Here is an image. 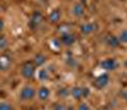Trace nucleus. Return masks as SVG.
<instances>
[{"label": "nucleus", "instance_id": "f257e3e1", "mask_svg": "<svg viewBox=\"0 0 127 110\" xmlns=\"http://www.w3.org/2000/svg\"><path fill=\"white\" fill-rule=\"evenodd\" d=\"M34 96H36V90H34V87L31 86V85L23 86L20 92H19V97H20V100H23V101H29Z\"/></svg>", "mask_w": 127, "mask_h": 110}, {"label": "nucleus", "instance_id": "f03ea898", "mask_svg": "<svg viewBox=\"0 0 127 110\" xmlns=\"http://www.w3.org/2000/svg\"><path fill=\"white\" fill-rule=\"evenodd\" d=\"M20 73H22L23 77L26 79H32L36 73V66L33 62H31V61H27L23 63L22 66V68H20Z\"/></svg>", "mask_w": 127, "mask_h": 110}, {"label": "nucleus", "instance_id": "7ed1b4c3", "mask_svg": "<svg viewBox=\"0 0 127 110\" xmlns=\"http://www.w3.org/2000/svg\"><path fill=\"white\" fill-rule=\"evenodd\" d=\"M70 94L74 99L76 100H80V99H84L89 95V89L88 87H80V86H74L70 90Z\"/></svg>", "mask_w": 127, "mask_h": 110}, {"label": "nucleus", "instance_id": "20e7f679", "mask_svg": "<svg viewBox=\"0 0 127 110\" xmlns=\"http://www.w3.org/2000/svg\"><path fill=\"white\" fill-rule=\"evenodd\" d=\"M42 22H43V15H42L39 12H34L33 14L31 15V19H29L28 25H29V28H31V29L36 30V29L42 24Z\"/></svg>", "mask_w": 127, "mask_h": 110}, {"label": "nucleus", "instance_id": "39448f33", "mask_svg": "<svg viewBox=\"0 0 127 110\" xmlns=\"http://www.w3.org/2000/svg\"><path fill=\"white\" fill-rule=\"evenodd\" d=\"M117 61H116L114 58H105L100 62V67L105 71H113L117 68Z\"/></svg>", "mask_w": 127, "mask_h": 110}, {"label": "nucleus", "instance_id": "423d86ee", "mask_svg": "<svg viewBox=\"0 0 127 110\" xmlns=\"http://www.w3.org/2000/svg\"><path fill=\"white\" fill-rule=\"evenodd\" d=\"M109 82V76L107 73H103V75H99L97 79L94 80V86L97 87V89H103L108 85Z\"/></svg>", "mask_w": 127, "mask_h": 110}, {"label": "nucleus", "instance_id": "0eeeda50", "mask_svg": "<svg viewBox=\"0 0 127 110\" xmlns=\"http://www.w3.org/2000/svg\"><path fill=\"white\" fill-rule=\"evenodd\" d=\"M12 66V58L8 54H0V71H6Z\"/></svg>", "mask_w": 127, "mask_h": 110}, {"label": "nucleus", "instance_id": "6e6552de", "mask_svg": "<svg viewBox=\"0 0 127 110\" xmlns=\"http://www.w3.org/2000/svg\"><path fill=\"white\" fill-rule=\"evenodd\" d=\"M75 41H76L75 36L71 34V33L62 34L61 38H60V42L62 43V44H65V46H71V44H74V43H75Z\"/></svg>", "mask_w": 127, "mask_h": 110}, {"label": "nucleus", "instance_id": "1a4fd4ad", "mask_svg": "<svg viewBox=\"0 0 127 110\" xmlns=\"http://www.w3.org/2000/svg\"><path fill=\"white\" fill-rule=\"evenodd\" d=\"M95 29H97V24L95 23H85V24H83L80 25V32H81V34H90V33H93Z\"/></svg>", "mask_w": 127, "mask_h": 110}, {"label": "nucleus", "instance_id": "9d476101", "mask_svg": "<svg viewBox=\"0 0 127 110\" xmlns=\"http://www.w3.org/2000/svg\"><path fill=\"white\" fill-rule=\"evenodd\" d=\"M37 96H38L39 100H42V101L47 100V99L50 97V90H48V87H46V86H41L39 89L37 90Z\"/></svg>", "mask_w": 127, "mask_h": 110}, {"label": "nucleus", "instance_id": "9b49d317", "mask_svg": "<svg viewBox=\"0 0 127 110\" xmlns=\"http://www.w3.org/2000/svg\"><path fill=\"white\" fill-rule=\"evenodd\" d=\"M61 19V12L59 9H54L52 12L48 14V22L52 24H55V23H59Z\"/></svg>", "mask_w": 127, "mask_h": 110}, {"label": "nucleus", "instance_id": "f8f14e48", "mask_svg": "<svg viewBox=\"0 0 127 110\" xmlns=\"http://www.w3.org/2000/svg\"><path fill=\"white\" fill-rule=\"evenodd\" d=\"M105 43L109 46V47H112V48H116V47H118L120 46V41H118V38L117 37H114V36H107L105 37Z\"/></svg>", "mask_w": 127, "mask_h": 110}, {"label": "nucleus", "instance_id": "ddd939ff", "mask_svg": "<svg viewBox=\"0 0 127 110\" xmlns=\"http://www.w3.org/2000/svg\"><path fill=\"white\" fill-rule=\"evenodd\" d=\"M84 13H85V9H84V5L81 3H78L74 5L72 8V14L75 15V17H83Z\"/></svg>", "mask_w": 127, "mask_h": 110}, {"label": "nucleus", "instance_id": "4468645a", "mask_svg": "<svg viewBox=\"0 0 127 110\" xmlns=\"http://www.w3.org/2000/svg\"><path fill=\"white\" fill-rule=\"evenodd\" d=\"M45 62H46V56H45V54H42V53L36 54V57H34V60H33L34 66H42Z\"/></svg>", "mask_w": 127, "mask_h": 110}, {"label": "nucleus", "instance_id": "2eb2a0df", "mask_svg": "<svg viewBox=\"0 0 127 110\" xmlns=\"http://www.w3.org/2000/svg\"><path fill=\"white\" fill-rule=\"evenodd\" d=\"M48 77H50V72H48V70H46V68L39 70V72H38V79H39L41 81H47Z\"/></svg>", "mask_w": 127, "mask_h": 110}, {"label": "nucleus", "instance_id": "dca6fc26", "mask_svg": "<svg viewBox=\"0 0 127 110\" xmlns=\"http://www.w3.org/2000/svg\"><path fill=\"white\" fill-rule=\"evenodd\" d=\"M70 29H71V25L70 24H61L59 27V32L62 34H67V33H70Z\"/></svg>", "mask_w": 127, "mask_h": 110}, {"label": "nucleus", "instance_id": "f3484780", "mask_svg": "<svg viewBox=\"0 0 127 110\" xmlns=\"http://www.w3.org/2000/svg\"><path fill=\"white\" fill-rule=\"evenodd\" d=\"M117 38H118L120 43H127V29L123 30V32H121L120 36H118Z\"/></svg>", "mask_w": 127, "mask_h": 110}, {"label": "nucleus", "instance_id": "a211bd4d", "mask_svg": "<svg viewBox=\"0 0 127 110\" xmlns=\"http://www.w3.org/2000/svg\"><path fill=\"white\" fill-rule=\"evenodd\" d=\"M8 47V39L5 36H0V49H5Z\"/></svg>", "mask_w": 127, "mask_h": 110}, {"label": "nucleus", "instance_id": "6ab92c4d", "mask_svg": "<svg viewBox=\"0 0 127 110\" xmlns=\"http://www.w3.org/2000/svg\"><path fill=\"white\" fill-rule=\"evenodd\" d=\"M0 110H13V106L6 101L0 103Z\"/></svg>", "mask_w": 127, "mask_h": 110}, {"label": "nucleus", "instance_id": "aec40b11", "mask_svg": "<svg viewBox=\"0 0 127 110\" xmlns=\"http://www.w3.org/2000/svg\"><path fill=\"white\" fill-rule=\"evenodd\" d=\"M52 110H66V106L61 104V103H56L54 104V106H52Z\"/></svg>", "mask_w": 127, "mask_h": 110}, {"label": "nucleus", "instance_id": "412c9836", "mask_svg": "<svg viewBox=\"0 0 127 110\" xmlns=\"http://www.w3.org/2000/svg\"><path fill=\"white\" fill-rule=\"evenodd\" d=\"M59 96H67L69 94H70V90H67L66 87H62V89H60L59 90Z\"/></svg>", "mask_w": 127, "mask_h": 110}, {"label": "nucleus", "instance_id": "4be33fe9", "mask_svg": "<svg viewBox=\"0 0 127 110\" xmlns=\"http://www.w3.org/2000/svg\"><path fill=\"white\" fill-rule=\"evenodd\" d=\"M78 110H90V108L87 103H80L78 105Z\"/></svg>", "mask_w": 127, "mask_h": 110}, {"label": "nucleus", "instance_id": "5701e85b", "mask_svg": "<svg viewBox=\"0 0 127 110\" xmlns=\"http://www.w3.org/2000/svg\"><path fill=\"white\" fill-rule=\"evenodd\" d=\"M67 65H69V66H72V67H74V66L76 65V62H75V60H74V58H69V60H67Z\"/></svg>", "mask_w": 127, "mask_h": 110}, {"label": "nucleus", "instance_id": "b1692460", "mask_svg": "<svg viewBox=\"0 0 127 110\" xmlns=\"http://www.w3.org/2000/svg\"><path fill=\"white\" fill-rule=\"evenodd\" d=\"M121 95H122V97L125 99V100L127 101V89H126V90H123V91L121 92Z\"/></svg>", "mask_w": 127, "mask_h": 110}, {"label": "nucleus", "instance_id": "393cba45", "mask_svg": "<svg viewBox=\"0 0 127 110\" xmlns=\"http://www.w3.org/2000/svg\"><path fill=\"white\" fill-rule=\"evenodd\" d=\"M3 29H4V22H3V19H0V32Z\"/></svg>", "mask_w": 127, "mask_h": 110}, {"label": "nucleus", "instance_id": "a878e982", "mask_svg": "<svg viewBox=\"0 0 127 110\" xmlns=\"http://www.w3.org/2000/svg\"><path fill=\"white\" fill-rule=\"evenodd\" d=\"M100 110H113L112 108H109V106H104V108H102Z\"/></svg>", "mask_w": 127, "mask_h": 110}, {"label": "nucleus", "instance_id": "bb28decb", "mask_svg": "<svg viewBox=\"0 0 127 110\" xmlns=\"http://www.w3.org/2000/svg\"><path fill=\"white\" fill-rule=\"evenodd\" d=\"M125 66H126V68H127V60H126V62H125Z\"/></svg>", "mask_w": 127, "mask_h": 110}]
</instances>
